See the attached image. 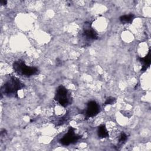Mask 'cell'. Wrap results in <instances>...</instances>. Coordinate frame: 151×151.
Segmentation results:
<instances>
[{"label":"cell","mask_w":151,"mask_h":151,"mask_svg":"<svg viewBox=\"0 0 151 151\" xmlns=\"http://www.w3.org/2000/svg\"><path fill=\"white\" fill-rule=\"evenodd\" d=\"M75 129L70 127L67 133L60 140V142L64 146H68L77 142L81 137V136L75 133Z\"/></svg>","instance_id":"277c9868"},{"label":"cell","mask_w":151,"mask_h":151,"mask_svg":"<svg viewBox=\"0 0 151 151\" xmlns=\"http://www.w3.org/2000/svg\"><path fill=\"white\" fill-rule=\"evenodd\" d=\"M12 67L14 71L18 74L25 77H30L36 75L39 72L37 68L27 65L25 62L21 60H18L14 61L12 64Z\"/></svg>","instance_id":"7a4b0ae2"},{"label":"cell","mask_w":151,"mask_h":151,"mask_svg":"<svg viewBox=\"0 0 151 151\" xmlns=\"http://www.w3.org/2000/svg\"><path fill=\"white\" fill-rule=\"evenodd\" d=\"M151 51L150 49L149 50L147 54L144 57H139V60L142 64V67L141 68V71H145L150 66L151 63Z\"/></svg>","instance_id":"52a82bcc"},{"label":"cell","mask_w":151,"mask_h":151,"mask_svg":"<svg viewBox=\"0 0 151 151\" xmlns=\"http://www.w3.org/2000/svg\"><path fill=\"white\" fill-rule=\"evenodd\" d=\"M97 135L101 139L107 138L109 137V132L105 124H101L97 128Z\"/></svg>","instance_id":"ba28073f"},{"label":"cell","mask_w":151,"mask_h":151,"mask_svg":"<svg viewBox=\"0 0 151 151\" xmlns=\"http://www.w3.org/2000/svg\"><path fill=\"white\" fill-rule=\"evenodd\" d=\"M24 87V84L18 78L11 76L1 88V94L8 97H18V91Z\"/></svg>","instance_id":"6da1fadb"},{"label":"cell","mask_w":151,"mask_h":151,"mask_svg":"<svg viewBox=\"0 0 151 151\" xmlns=\"http://www.w3.org/2000/svg\"><path fill=\"white\" fill-rule=\"evenodd\" d=\"M54 100L64 107H67L72 103V97L70 92L62 85L59 86L56 88Z\"/></svg>","instance_id":"3957f363"},{"label":"cell","mask_w":151,"mask_h":151,"mask_svg":"<svg viewBox=\"0 0 151 151\" xmlns=\"http://www.w3.org/2000/svg\"><path fill=\"white\" fill-rule=\"evenodd\" d=\"M116 99L114 97H109L106 99V101L104 102V105H108V104H113L116 103Z\"/></svg>","instance_id":"8fae6325"},{"label":"cell","mask_w":151,"mask_h":151,"mask_svg":"<svg viewBox=\"0 0 151 151\" xmlns=\"http://www.w3.org/2000/svg\"><path fill=\"white\" fill-rule=\"evenodd\" d=\"M127 134L124 132H122L119 137V143L120 144L122 145L125 143V142L127 140Z\"/></svg>","instance_id":"30bf717a"},{"label":"cell","mask_w":151,"mask_h":151,"mask_svg":"<svg viewBox=\"0 0 151 151\" xmlns=\"http://www.w3.org/2000/svg\"><path fill=\"white\" fill-rule=\"evenodd\" d=\"M7 3V1L6 0H1L0 1V4L1 5H6Z\"/></svg>","instance_id":"7c38bea8"},{"label":"cell","mask_w":151,"mask_h":151,"mask_svg":"<svg viewBox=\"0 0 151 151\" xmlns=\"http://www.w3.org/2000/svg\"><path fill=\"white\" fill-rule=\"evenodd\" d=\"M83 36L88 40H96L99 38L97 32L91 27L89 22H85L84 24Z\"/></svg>","instance_id":"8992f818"},{"label":"cell","mask_w":151,"mask_h":151,"mask_svg":"<svg viewBox=\"0 0 151 151\" xmlns=\"http://www.w3.org/2000/svg\"><path fill=\"white\" fill-rule=\"evenodd\" d=\"M134 18V15L133 14H129L128 15H122L119 18L120 21L122 24H128V23H132L133 20Z\"/></svg>","instance_id":"9c48e42d"},{"label":"cell","mask_w":151,"mask_h":151,"mask_svg":"<svg viewBox=\"0 0 151 151\" xmlns=\"http://www.w3.org/2000/svg\"><path fill=\"white\" fill-rule=\"evenodd\" d=\"M100 111V107L99 104L96 101L91 100L87 103L86 108L81 111V114L84 115L85 119H88L97 116Z\"/></svg>","instance_id":"5b68a950"}]
</instances>
